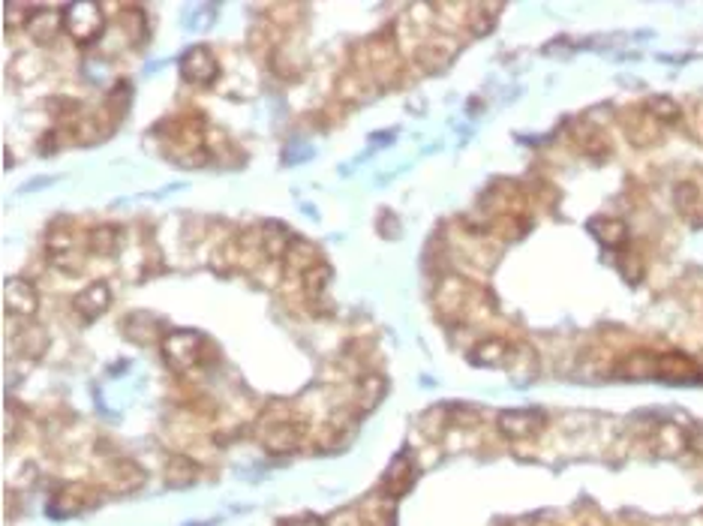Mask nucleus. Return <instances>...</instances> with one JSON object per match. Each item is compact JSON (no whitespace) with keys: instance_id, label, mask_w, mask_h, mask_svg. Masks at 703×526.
<instances>
[{"instance_id":"nucleus-1","label":"nucleus","mask_w":703,"mask_h":526,"mask_svg":"<svg viewBox=\"0 0 703 526\" xmlns=\"http://www.w3.org/2000/svg\"><path fill=\"white\" fill-rule=\"evenodd\" d=\"M163 352H165V364L172 370L187 373V370L205 361V337L195 331H172L163 337Z\"/></svg>"},{"instance_id":"nucleus-2","label":"nucleus","mask_w":703,"mask_h":526,"mask_svg":"<svg viewBox=\"0 0 703 526\" xmlns=\"http://www.w3.org/2000/svg\"><path fill=\"white\" fill-rule=\"evenodd\" d=\"M64 30L81 46L94 43V39H100L102 30H106L102 6H97V4H72V6H67L64 9Z\"/></svg>"},{"instance_id":"nucleus-3","label":"nucleus","mask_w":703,"mask_h":526,"mask_svg":"<svg viewBox=\"0 0 703 526\" xmlns=\"http://www.w3.org/2000/svg\"><path fill=\"white\" fill-rule=\"evenodd\" d=\"M181 72L193 85L208 88L216 81V76H220V64H216L214 51L208 46H193L187 48V55L181 58Z\"/></svg>"},{"instance_id":"nucleus-4","label":"nucleus","mask_w":703,"mask_h":526,"mask_svg":"<svg viewBox=\"0 0 703 526\" xmlns=\"http://www.w3.org/2000/svg\"><path fill=\"white\" fill-rule=\"evenodd\" d=\"M544 427V416L535 409H509L499 416V433L509 439H530Z\"/></svg>"},{"instance_id":"nucleus-5","label":"nucleus","mask_w":703,"mask_h":526,"mask_svg":"<svg viewBox=\"0 0 703 526\" xmlns=\"http://www.w3.org/2000/svg\"><path fill=\"white\" fill-rule=\"evenodd\" d=\"M304 439V425L298 421H277V425H268V430L262 433V446L271 451V455H286V451H295Z\"/></svg>"},{"instance_id":"nucleus-6","label":"nucleus","mask_w":703,"mask_h":526,"mask_svg":"<svg viewBox=\"0 0 703 526\" xmlns=\"http://www.w3.org/2000/svg\"><path fill=\"white\" fill-rule=\"evenodd\" d=\"M111 304V289L109 283H90L85 286L81 292L72 298V310H76L85 322H90V319H97L109 310Z\"/></svg>"},{"instance_id":"nucleus-7","label":"nucleus","mask_w":703,"mask_h":526,"mask_svg":"<svg viewBox=\"0 0 703 526\" xmlns=\"http://www.w3.org/2000/svg\"><path fill=\"white\" fill-rule=\"evenodd\" d=\"M37 307H39V295L27 280L6 283V313L9 316H34Z\"/></svg>"},{"instance_id":"nucleus-8","label":"nucleus","mask_w":703,"mask_h":526,"mask_svg":"<svg viewBox=\"0 0 703 526\" xmlns=\"http://www.w3.org/2000/svg\"><path fill=\"white\" fill-rule=\"evenodd\" d=\"M472 361L481 367H505L514 361V346L502 337L481 340V343L472 349Z\"/></svg>"},{"instance_id":"nucleus-9","label":"nucleus","mask_w":703,"mask_h":526,"mask_svg":"<svg viewBox=\"0 0 703 526\" xmlns=\"http://www.w3.org/2000/svg\"><path fill=\"white\" fill-rule=\"evenodd\" d=\"M412 481H415V467H412V460H409L406 455H400V458H394V463L388 467L382 488H385L388 497H403V493L412 488Z\"/></svg>"},{"instance_id":"nucleus-10","label":"nucleus","mask_w":703,"mask_h":526,"mask_svg":"<svg viewBox=\"0 0 703 526\" xmlns=\"http://www.w3.org/2000/svg\"><path fill=\"white\" fill-rule=\"evenodd\" d=\"M60 27H64V13H58V9H37V13L27 18V34L34 37L37 43H51Z\"/></svg>"},{"instance_id":"nucleus-11","label":"nucleus","mask_w":703,"mask_h":526,"mask_svg":"<svg viewBox=\"0 0 703 526\" xmlns=\"http://www.w3.org/2000/svg\"><path fill=\"white\" fill-rule=\"evenodd\" d=\"M144 484V472L130 460H121L109 469V488L115 493H132Z\"/></svg>"},{"instance_id":"nucleus-12","label":"nucleus","mask_w":703,"mask_h":526,"mask_svg":"<svg viewBox=\"0 0 703 526\" xmlns=\"http://www.w3.org/2000/svg\"><path fill=\"white\" fill-rule=\"evenodd\" d=\"M623 127L635 144H653L658 139V123L649 118L646 111H628L623 118Z\"/></svg>"},{"instance_id":"nucleus-13","label":"nucleus","mask_w":703,"mask_h":526,"mask_svg":"<svg viewBox=\"0 0 703 526\" xmlns=\"http://www.w3.org/2000/svg\"><path fill=\"white\" fill-rule=\"evenodd\" d=\"M700 373L698 370V364L691 361L688 355H682V352H665V355H658V376H665V379H695Z\"/></svg>"},{"instance_id":"nucleus-14","label":"nucleus","mask_w":703,"mask_h":526,"mask_svg":"<svg viewBox=\"0 0 703 526\" xmlns=\"http://www.w3.org/2000/svg\"><path fill=\"white\" fill-rule=\"evenodd\" d=\"M589 229L604 247H623L628 241V226L616 216H598V220L589 223Z\"/></svg>"},{"instance_id":"nucleus-15","label":"nucleus","mask_w":703,"mask_h":526,"mask_svg":"<svg viewBox=\"0 0 703 526\" xmlns=\"http://www.w3.org/2000/svg\"><path fill=\"white\" fill-rule=\"evenodd\" d=\"M619 373L623 376H632V379H646V376H658V355L653 352H635L623 358L619 364Z\"/></svg>"},{"instance_id":"nucleus-16","label":"nucleus","mask_w":703,"mask_h":526,"mask_svg":"<svg viewBox=\"0 0 703 526\" xmlns=\"http://www.w3.org/2000/svg\"><path fill=\"white\" fill-rule=\"evenodd\" d=\"M644 111L658 123V127L661 123H677L682 118V109L674 97H649L644 102Z\"/></svg>"},{"instance_id":"nucleus-17","label":"nucleus","mask_w":703,"mask_h":526,"mask_svg":"<svg viewBox=\"0 0 703 526\" xmlns=\"http://www.w3.org/2000/svg\"><path fill=\"white\" fill-rule=\"evenodd\" d=\"M195 463L190 458L184 455H174L165 460V484H172V488H184V484H190L195 479Z\"/></svg>"},{"instance_id":"nucleus-18","label":"nucleus","mask_w":703,"mask_h":526,"mask_svg":"<svg viewBox=\"0 0 703 526\" xmlns=\"http://www.w3.org/2000/svg\"><path fill=\"white\" fill-rule=\"evenodd\" d=\"M286 265L292 268V271H301V277H304L307 271H313V268L319 265L313 244H307V241H292V247H289V253H286Z\"/></svg>"},{"instance_id":"nucleus-19","label":"nucleus","mask_w":703,"mask_h":526,"mask_svg":"<svg viewBox=\"0 0 703 526\" xmlns=\"http://www.w3.org/2000/svg\"><path fill=\"white\" fill-rule=\"evenodd\" d=\"M656 446H658L661 455H679V451H686L688 439L677 425H661L656 430Z\"/></svg>"},{"instance_id":"nucleus-20","label":"nucleus","mask_w":703,"mask_h":526,"mask_svg":"<svg viewBox=\"0 0 703 526\" xmlns=\"http://www.w3.org/2000/svg\"><path fill=\"white\" fill-rule=\"evenodd\" d=\"M674 202H677L679 214L691 216L695 211H700V208H703V195H700V187H698V184H691V181H682V184H677V190H674Z\"/></svg>"},{"instance_id":"nucleus-21","label":"nucleus","mask_w":703,"mask_h":526,"mask_svg":"<svg viewBox=\"0 0 703 526\" xmlns=\"http://www.w3.org/2000/svg\"><path fill=\"white\" fill-rule=\"evenodd\" d=\"M121 247V229L118 226H100L90 232V250L97 256H111Z\"/></svg>"},{"instance_id":"nucleus-22","label":"nucleus","mask_w":703,"mask_h":526,"mask_svg":"<svg viewBox=\"0 0 703 526\" xmlns=\"http://www.w3.org/2000/svg\"><path fill=\"white\" fill-rule=\"evenodd\" d=\"M328 280H331V268L319 262L313 271L304 274V292H307V298H319V295H322L325 289H328Z\"/></svg>"},{"instance_id":"nucleus-23","label":"nucleus","mask_w":703,"mask_h":526,"mask_svg":"<svg viewBox=\"0 0 703 526\" xmlns=\"http://www.w3.org/2000/svg\"><path fill=\"white\" fill-rule=\"evenodd\" d=\"M361 394H364V406L373 409L379 404V397L385 394V379L382 376H367L361 379Z\"/></svg>"},{"instance_id":"nucleus-24","label":"nucleus","mask_w":703,"mask_h":526,"mask_svg":"<svg viewBox=\"0 0 703 526\" xmlns=\"http://www.w3.org/2000/svg\"><path fill=\"white\" fill-rule=\"evenodd\" d=\"M623 274L628 277V280H632V283H637L640 280V277H644V259H640V256L637 253H632V256H623Z\"/></svg>"},{"instance_id":"nucleus-25","label":"nucleus","mask_w":703,"mask_h":526,"mask_svg":"<svg viewBox=\"0 0 703 526\" xmlns=\"http://www.w3.org/2000/svg\"><path fill=\"white\" fill-rule=\"evenodd\" d=\"M292 526H325L322 521H298V523H292Z\"/></svg>"}]
</instances>
